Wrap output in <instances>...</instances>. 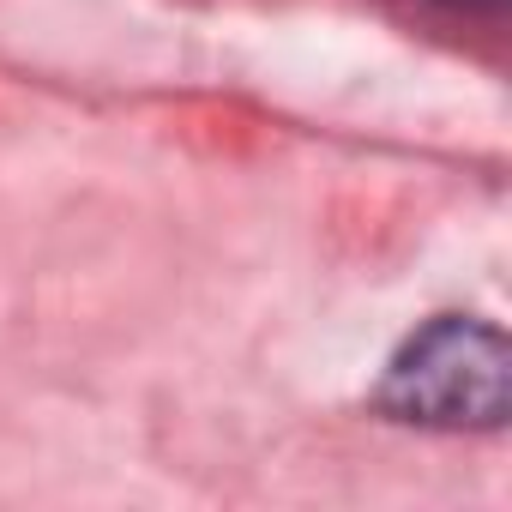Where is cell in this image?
I'll return each mask as SVG.
<instances>
[{"instance_id":"2","label":"cell","mask_w":512,"mask_h":512,"mask_svg":"<svg viewBox=\"0 0 512 512\" xmlns=\"http://www.w3.org/2000/svg\"><path fill=\"white\" fill-rule=\"evenodd\" d=\"M452 7H494V0H452Z\"/></svg>"},{"instance_id":"1","label":"cell","mask_w":512,"mask_h":512,"mask_svg":"<svg viewBox=\"0 0 512 512\" xmlns=\"http://www.w3.org/2000/svg\"><path fill=\"white\" fill-rule=\"evenodd\" d=\"M374 404L416 428H500L512 410V344L488 320L440 314L404 338Z\"/></svg>"}]
</instances>
